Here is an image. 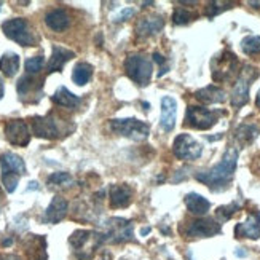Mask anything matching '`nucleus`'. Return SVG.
I'll return each mask as SVG.
<instances>
[{
	"mask_svg": "<svg viewBox=\"0 0 260 260\" xmlns=\"http://www.w3.org/2000/svg\"><path fill=\"white\" fill-rule=\"evenodd\" d=\"M236 163H238V150L229 149L222 156L220 163L208 169V171L197 173L195 179L200 180L201 184H205L206 187H209L212 191H223L229 188L232 182L235 169H236Z\"/></svg>",
	"mask_w": 260,
	"mask_h": 260,
	"instance_id": "f257e3e1",
	"label": "nucleus"
},
{
	"mask_svg": "<svg viewBox=\"0 0 260 260\" xmlns=\"http://www.w3.org/2000/svg\"><path fill=\"white\" fill-rule=\"evenodd\" d=\"M0 165H2L4 187L8 193H13L19 182V176L26 174V163L19 155L7 152L0 156Z\"/></svg>",
	"mask_w": 260,
	"mask_h": 260,
	"instance_id": "f03ea898",
	"label": "nucleus"
},
{
	"mask_svg": "<svg viewBox=\"0 0 260 260\" xmlns=\"http://www.w3.org/2000/svg\"><path fill=\"white\" fill-rule=\"evenodd\" d=\"M110 131H114L118 136L128 138L133 141H145L150 134V126L145 121L138 118H120V120H110L109 123Z\"/></svg>",
	"mask_w": 260,
	"mask_h": 260,
	"instance_id": "7ed1b4c3",
	"label": "nucleus"
},
{
	"mask_svg": "<svg viewBox=\"0 0 260 260\" xmlns=\"http://www.w3.org/2000/svg\"><path fill=\"white\" fill-rule=\"evenodd\" d=\"M126 75L139 86H147L150 83L153 66L152 61L144 54H129L125 61Z\"/></svg>",
	"mask_w": 260,
	"mask_h": 260,
	"instance_id": "20e7f679",
	"label": "nucleus"
},
{
	"mask_svg": "<svg viewBox=\"0 0 260 260\" xmlns=\"http://www.w3.org/2000/svg\"><path fill=\"white\" fill-rule=\"evenodd\" d=\"M2 29L8 39L19 43L21 47H34V45L37 43L36 37H34V34L27 24V21L22 18L5 21L2 24Z\"/></svg>",
	"mask_w": 260,
	"mask_h": 260,
	"instance_id": "39448f33",
	"label": "nucleus"
},
{
	"mask_svg": "<svg viewBox=\"0 0 260 260\" xmlns=\"http://www.w3.org/2000/svg\"><path fill=\"white\" fill-rule=\"evenodd\" d=\"M257 78V71L251 66H246L244 69L240 72L238 80L235 83V88L232 91V106L235 109H240L244 104H247L249 101V88H251V82H254Z\"/></svg>",
	"mask_w": 260,
	"mask_h": 260,
	"instance_id": "423d86ee",
	"label": "nucleus"
},
{
	"mask_svg": "<svg viewBox=\"0 0 260 260\" xmlns=\"http://www.w3.org/2000/svg\"><path fill=\"white\" fill-rule=\"evenodd\" d=\"M211 69L216 82H229L238 71V59L232 51H222L212 59Z\"/></svg>",
	"mask_w": 260,
	"mask_h": 260,
	"instance_id": "0eeeda50",
	"label": "nucleus"
},
{
	"mask_svg": "<svg viewBox=\"0 0 260 260\" xmlns=\"http://www.w3.org/2000/svg\"><path fill=\"white\" fill-rule=\"evenodd\" d=\"M222 112H212L205 107L190 106L185 110V125L195 129H209L217 123Z\"/></svg>",
	"mask_w": 260,
	"mask_h": 260,
	"instance_id": "6e6552de",
	"label": "nucleus"
},
{
	"mask_svg": "<svg viewBox=\"0 0 260 260\" xmlns=\"http://www.w3.org/2000/svg\"><path fill=\"white\" fill-rule=\"evenodd\" d=\"M173 152L179 160L195 161L203 153V145L200 142H197L190 134H179L174 139Z\"/></svg>",
	"mask_w": 260,
	"mask_h": 260,
	"instance_id": "1a4fd4ad",
	"label": "nucleus"
},
{
	"mask_svg": "<svg viewBox=\"0 0 260 260\" xmlns=\"http://www.w3.org/2000/svg\"><path fill=\"white\" fill-rule=\"evenodd\" d=\"M107 233L103 235L104 241H110V243H126V241H133V223L129 220L125 219H110L109 225H107Z\"/></svg>",
	"mask_w": 260,
	"mask_h": 260,
	"instance_id": "9d476101",
	"label": "nucleus"
},
{
	"mask_svg": "<svg viewBox=\"0 0 260 260\" xmlns=\"http://www.w3.org/2000/svg\"><path fill=\"white\" fill-rule=\"evenodd\" d=\"M220 233V223L212 219H197L187 225L185 235L190 238H209Z\"/></svg>",
	"mask_w": 260,
	"mask_h": 260,
	"instance_id": "9b49d317",
	"label": "nucleus"
},
{
	"mask_svg": "<svg viewBox=\"0 0 260 260\" xmlns=\"http://www.w3.org/2000/svg\"><path fill=\"white\" fill-rule=\"evenodd\" d=\"M32 133L37 138L43 139H56L59 136V128L53 115L47 117H34L32 118Z\"/></svg>",
	"mask_w": 260,
	"mask_h": 260,
	"instance_id": "f8f14e48",
	"label": "nucleus"
},
{
	"mask_svg": "<svg viewBox=\"0 0 260 260\" xmlns=\"http://www.w3.org/2000/svg\"><path fill=\"white\" fill-rule=\"evenodd\" d=\"M5 136L10 144L18 147H26L30 141L27 125L22 120H10L5 126Z\"/></svg>",
	"mask_w": 260,
	"mask_h": 260,
	"instance_id": "ddd939ff",
	"label": "nucleus"
},
{
	"mask_svg": "<svg viewBox=\"0 0 260 260\" xmlns=\"http://www.w3.org/2000/svg\"><path fill=\"white\" fill-rule=\"evenodd\" d=\"M43 80L42 78H36L30 74H26L19 78V82L16 85L18 94L22 101H32V96H37V99H40L42 96V88H43Z\"/></svg>",
	"mask_w": 260,
	"mask_h": 260,
	"instance_id": "4468645a",
	"label": "nucleus"
},
{
	"mask_svg": "<svg viewBox=\"0 0 260 260\" xmlns=\"http://www.w3.org/2000/svg\"><path fill=\"white\" fill-rule=\"evenodd\" d=\"M236 238H251L258 240L260 238V214L252 212L247 216V219L235 227Z\"/></svg>",
	"mask_w": 260,
	"mask_h": 260,
	"instance_id": "2eb2a0df",
	"label": "nucleus"
},
{
	"mask_svg": "<svg viewBox=\"0 0 260 260\" xmlns=\"http://www.w3.org/2000/svg\"><path fill=\"white\" fill-rule=\"evenodd\" d=\"M131 197H133V191L125 184H115V185H110L109 188V201H110V206L114 209L129 206Z\"/></svg>",
	"mask_w": 260,
	"mask_h": 260,
	"instance_id": "dca6fc26",
	"label": "nucleus"
},
{
	"mask_svg": "<svg viewBox=\"0 0 260 260\" xmlns=\"http://www.w3.org/2000/svg\"><path fill=\"white\" fill-rule=\"evenodd\" d=\"M177 104L176 101L171 96H165L161 99V117H160V126L169 133L173 131L174 125H176V110Z\"/></svg>",
	"mask_w": 260,
	"mask_h": 260,
	"instance_id": "f3484780",
	"label": "nucleus"
},
{
	"mask_svg": "<svg viewBox=\"0 0 260 260\" xmlns=\"http://www.w3.org/2000/svg\"><path fill=\"white\" fill-rule=\"evenodd\" d=\"M67 209H69L67 201L62 197H54L50 203V206L47 208V211H45L43 220L48 223H58L67 216Z\"/></svg>",
	"mask_w": 260,
	"mask_h": 260,
	"instance_id": "a211bd4d",
	"label": "nucleus"
},
{
	"mask_svg": "<svg viewBox=\"0 0 260 260\" xmlns=\"http://www.w3.org/2000/svg\"><path fill=\"white\" fill-rule=\"evenodd\" d=\"M45 24H47L51 30L54 32H62L69 27L71 24V18L67 15V11L62 8H54L51 11H48L45 15Z\"/></svg>",
	"mask_w": 260,
	"mask_h": 260,
	"instance_id": "6ab92c4d",
	"label": "nucleus"
},
{
	"mask_svg": "<svg viewBox=\"0 0 260 260\" xmlns=\"http://www.w3.org/2000/svg\"><path fill=\"white\" fill-rule=\"evenodd\" d=\"M75 56L74 51L67 50L64 47H59V45H54L53 47V53H51V58L48 61V66H47V72H59L64 64L67 61H71L72 58Z\"/></svg>",
	"mask_w": 260,
	"mask_h": 260,
	"instance_id": "aec40b11",
	"label": "nucleus"
},
{
	"mask_svg": "<svg viewBox=\"0 0 260 260\" xmlns=\"http://www.w3.org/2000/svg\"><path fill=\"white\" fill-rule=\"evenodd\" d=\"M165 26V21L160 16H150V18H142L136 24V32L141 37H150L158 34Z\"/></svg>",
	"mask_w": 260,
	"mask_h": 260,
	"instance_id": "412c9836",
	"label": "nucleus"
},
{
	"mask_svg": "<svg viewBox=\"0 0 260 260\" xmlns=\"http://www.w3.org/2000/svg\"><path fill=\"white\" fill-rule=\"evenodd\" d=\"M195 98L198 101H201L203 104H220V103H225V99H227V93H225L222 88L209 85L206 88L200 89V91H197Z\"/></svg>",
	"mask_w": 260,
	"mask_h": 260,
	"instance_id": "4be33fe9",
	"label": "nucleus"
},
{
	"mask_svg": "<svg viewBox=\"0 0 260 260\" xmlns=\"http://www.w3.org/2000/svg\"><path fill=\"white\" fill-rule=\"evenodd\" d=\"M185 206L193 216H206L211 208V203L198 193H188L185 197Z\"/></svg>",
	"mask_w": 260,
	"mask_h": 260,
	"instance_id": "5701e85b",
	"label": "nucleus"
},
{
	"mask_svg": "<svg viewBox=\"0 0 260 260\" xmlns=\"http://www.w3.org/2000/svg\"><path fill=\"white\" fill-rule=\"evenodd\" d=\"M53 103L58 104L61 107H66V109H75L78 104H80V98L75 96L72 91H69L66 86H59L56 89V93L53 94Z\"/></svg>",
	"mask_w": 260,
	"mask_h": 260,
	"instance_id": "b1692460",
	"label": "nucleus"
},
{
	"mask_svg": "<svg viewBox=\"0 0 260 260\" xmlns=\"http://www.w3.org/2000/svg\"><path fill=\"white\" fill-rule=\"evenodd\" d=\"M0 71L4 72L5 77H13L19 71V56L16 53H5L2 58H0Z\"/></svg>",
	"mask_w": 260,
	"mask_h": 260,
	"instance_id": "393cba45",
	"label": "nucleus"
},
{
	"mask_svg": "<svg viewBox=\"0 0 260 260\" xmlns=\"http://www.w3.org/2000/svg\"><path fill=\"white\" fill-rule=\"evenodd\" d=\"M91 75H93V67L89 66L88 62H78L74 71H72V80L75 85L78 86H83L86 85L89 80H91Z\"/></svg>",
	"mask_w": 260,
	"mask_h": 260,
	"instance_id": "a878e982",
	"label": "nucleus"
},
{
	"mask_svg": "<svg viewBox=\"0 0 260 260\" xmlns=\"http://www.w3.org/2000/svg\"><path fill=\"white\" fill-rule=\"evenodd\" d=\"M258 134V128L255 125H241L235 133V138L241 144H251Z\"/></svg>",
	"mask_w": 260,
	"mask_h": 260,
	"instance_id": "bb28decb",
	"label": "nucleus"
},
{
	"mask_svg": "<svg viewBox=\"0 0 260 260\" xmlns=\"http://www.w3.org/2000/svg\"><path fill=\"white\" fill-rule=\"evenodd\" d=\"M94 233L93 232H89V230H77V232H74L72 235H71V238H69V243H71V246L74 247L75 251H80L82 247L91 240V236H93Z\"/></svg>",
	"mask_w": 260,
	"mask_h": 260,
	"instance_id": "cd10ccee",
	"label": "nucleus"
},
{
	"mask_svg": "<svg viewBox=\"0 0 260 260\" xmlns=\"http://www.w3.org/2000/svg\"><path fill=\"white\" fill-rule=\"evenodd\" d=\"M241 50L246 54H258L260 53V37L247 36L241 40Z\"/></svg>",
	"mask_w": 260,
	"mask_h": 260,
	"instance_id": "c85d7f7f",
	"label": "nucleus"
},
{
	"mask_svg": "<svg viewBox=\"0 0 260 260\" xmlns=\"http://www.w3.org/2000/svg\"><path fill=\"white\" fill-rule=\"evenodd\" d=\"M74 182V179L69 173H54L48 177V184L50 185H59V187H66L71 185Z\"/></svg>",
	"mask_w": 260,
	"mask_h": 260,
	"instance_id": "c756f323",
	"label": "nucleus"
},
{
	"mask_svg": "<svg viewBox=\"0 0 260 260\" xmlns=\"http://www.w3.org/2000/svg\"><path fill=\"white\" fill-rule=\"evenodd\" d=\"M238 209H240V203H238V201H235V203H232V205H229V206H222V208H219V209L216 211V216L219 217L220 222H225V220H229Z\"/></svg>",
	"mask_w": 260,
	"mask_h": 260,
	"instance_id": "7c9ffc66",
	"label": "nucleus"
},
{
	"mask_svg": "<svg viewBox=\"0 0 260 260\" xmlns=\"http://www.w3.org/2000/svg\"><path fill=\"white\" fill-rule=\"evenodd\" d=\"M43 64H45L43 56H34V58H29L24 64L26 72L27 74H39L42 71Z\"/></svg>",
	"mask_w": 260,
	"mask_h": 260,
	"instance_id": "2f4dec72",
	"label": "nucleus"
},
{
	"mask_svg": "<svg viewBox=\"0 0 260 260\" xmlns=\"http://www.w3.org/2000/svg\"><path fill=\"white\" fill-rule=\"evenodd\" d=\"M191 19V15H190V11L184 10V8H177L174 10V13H173V22L177 26H184L187 24V22H190Z\"/></svg>",
	"mask_w": 260,
	"mask_h": 260,
	"instance_id": "473e14b6",
	"label": "nucleus"
},
{
	"mask_svg": "<svg viewBox=\"0 0 260 260\" xmlns=\"http://www.w3.org/2000/svg\"><path fill=\"white\" fill-rule=\"evenodd\" d=\"M136 15V10L134 8H123L120 13H117L114 16V21L115 22H123V21H128L129 18H133Z\"/></svg>",
	"mask_w": 260,
	"mask_h": 260,
	"instance_id": "72a5a7b5",
	"label": "nucleus"
},
{
	"mask_svg": "<svg viewBox=\"0 0 260 260\" xmlns=\"http://www.w3.org/2000/svg\"><path fill=\"white\" fill-rule=\"evenodd\" d=\"M0 260H22V258L15 254H7V255H0Z\"/></svg>",
	"mask_w": 260,
	"mask_h": 260,
	"instance_id": "f704fd0d",
	"label": "nucleus"
},
{
	"mask_svg": "<svg viewBox=\"0 0 260 260\" xmlns=\"http://www.w3.org/2000/svg\"><path fill=\"white\" fill-rule=\"evenodd\" d=\"M4 93H5V86H4V82H2V78H0V99L4 98Z\"/></svg>",
	"mask_w": 260,
	"mask_h": 260,
	"instance_id": "c9c22d12",
	"label": "nucleus"
},
{
	"mask_svg": "<svg viewBox=\"0 0 260 260\" xmlns=\"http://www.w3.org/2000/svg\"><path fill=\"white\" fill-rule=\"evenodd\" d=\"M147 233H150V227H144V229L141 230V235H142V236L147 235Z\"/></svg>",
	"mask_w": 260,
	"mask_h": 260,
	"instance_id": "e433bc0d",
	"label": "nucleus"
},
{
	"mask_svg": "<svg viewBox=\"0 0 260 260\" xmlns=\"http://www.w3.org/2000/svg\"><path fill=\"white\" fill-rule=\"evenodd\" d=\"M255 104H257V107L260 109V89H258V93H257V98H255Z\"/></svg>",
	"mask_w": 260,
	"mask_h": 260,
	"instance_id": "4c0bfd02",
	"label": "nucleus"
},
{
	"mask_svg": "<svg viewBox=\"0 0 260 260\" xmlns=\"http://www.w3.org/2000/svg\"><path fill=\"white\" fill-rule=\"evenodd\" d=\"M235 254H236V255H240V257H244V255H246V252H244V251H236Z\"/></svg>",
	"mask_w": 260,
	"mask_h": 260,
	"instance_id": "58836bf2",
	"label": "nucleus"
},
{
	"mask_svg": "<svg viewBox=\"0 0 260 260\" xmlns=\"http://www.w3.org/2000/svg\"><path fill=\"white\" fill-rule=\"evenodd\" d=\"M30 188H37V182H30V184H29V190H30Z\"/></svg>",
	"mask_w": 260,
	"mask_h": 260,
	"instance_id": "ea45409f",
	"label": "nucleus"
},
{
	"mask_svg": "<svg viewBox=\"0 0 260 260\" xmlns=\"http://www.w3.org/2000/svg\"><path fill=\"white\" fill-rule=\"evenodd\" d=\"M0 7H2V4H0Z\"/></svg>",
	"mask_w": 260,
	"mask_h": 260,
	"instance_id": "a19ab883",
	"label": "nucleus"
}]
</instances>
